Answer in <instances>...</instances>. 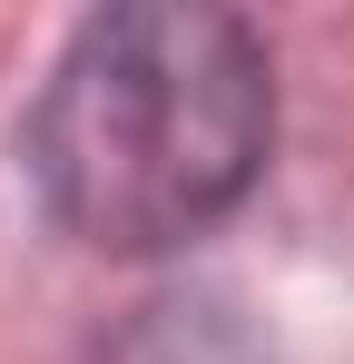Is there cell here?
<instances>
[{
	"label": "cell",
	"mask_w": 354,
	"mask_h": 364,
	"mask_svg": "<svg viewBox=\"0 0 354 364\" xmlns=\"http://www.w3.org/2000/svg\"><path fill=\"white\" fill-rule=\"evenodd\" d=\"M276 79L236 10H99L20 128L30 187L79 246L158 256L227 217L266 168Z\"/></svg>",
	"instance_id": "cell-1"
},
{
	"label": "cell",
	"mask_w": 354,
	"mask_h": 364,
	"mask_svg": "<svg viewBox=\"0 0 354 364\" xmlns=\"http://www.w3.org/2000/svg\"><path fill=\"white\" fill-rule=\"evenodd\" d=\"M109 364H256V345L227 325V305H148V325Z\"/></svg>",
	"instance_id": "cell-2"
}]
</instances>
